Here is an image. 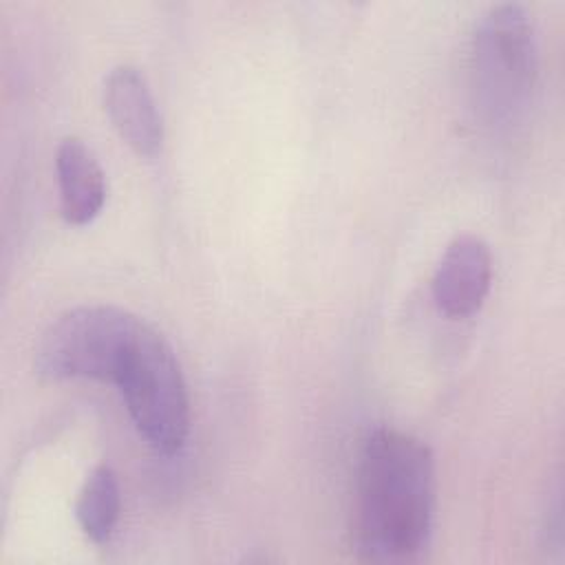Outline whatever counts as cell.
Masks as SVG:
<instances>
[{
    "mask_svg": "<svg viewBox=\"0 0 565 565\" xmlns=\"http://www.w3.org/2000/svg\"><path fill=\"white\" fill-rule=\"evenodd\" d=\"M355 545L382 563L419 556L433 534L435 459L430 448L397 428H377L358 463Z\"/></svg>",
    "mask_w": 565,
    "mask_h": 565,
    "instance_id": "1",
    "label": "cell"
},
{
    "mask_svg": "<svg viewBox=\"0 0 565 565\" xmlns=\"http://www.w3.org/2000/svg\"><path fill=\"white\" fill-rule=\"evenodd\" d=\"M121 512V494L115 472L108 466H97L84 481L77 503L75 516L82 532L95 541L106 543L119 521Z\"/></svg>",
    "mask_w": 565,
    "mask_h": 565,
    "instance_id": "8",
    "label": "cell"
},
{
    "mask_svg": "<svg viewBox=\"0 0 565 565\" xmlns=\"http://www.w3.org/2000/svg\"><path fill=\"white\" fill-rule=\"evenodd\" d=\"M117 384L139 435L161 455L183 448L190 430V402L181 364L168 340L143 322L128 347Z\"/></svg>",
    "mask_w": 565,
    "mask_h": 565,
    "instance_id": "3",
    "label": "cell"
},
{
    "mask_svg": "<svg viewBox=\"0 0 565 565\" xmlns=\"http://www.w3.org/2000/svg\"><path fill=\"white\" fill-rule=\"evenodd\" d=\"M539 46L532 18L521 4L490 7L475 26L470 88L475 108L488 124H510L532 99Z\"/></svg>",
    "mask_w": 565,
    "mask_h": 565,
    "instance_id": "2",
    "label": "cell"
},
{
    "mask_svg": "<svg viewBox=\"0 0 565 565\" xmlns=\"http://www.w3.org/2000/svg\"><path fill=\"white\" fill-rule=\"evenodd\" d=\"M62 216L73 225L90 223L104 207L106 179L93 150L77 137H66L55 154Z\"/></svg>",
    "mask_w": 565,
    "mask_h": 565,
    "instance_id": "7",
    "label": "cell"
},
{
    "mask_svg": "<svg viewBox=\"0 0 565 565\" xmlns=\"http://www.w3.org/2000/svg\"><path fill=\"white\" fill-rule=\"evenodd\" d=\"M104 106L119 137L143 157H154L163 143V121L146 75L119 64L104 77Z\"/></svg>",
    "mask_w": 565,
    "mask_h": 565,
    "instance_id": "5",
    "label": "cell"
},
{
    "mask_svg": "<svg viewBox=\"0 0 565 565\" xmlns=\"http://www.w3.org/2000/svg\"><path fill=\"white\" fill-rule=\"evenodd\" d=\"M492 278V258L483 238L457 236L444 252L433 276V298L452 318H466L483 305Z\"/></svg>",
    "mask_w": 565,
    "mask_h": 565,
    "instance_id": "6",
    "label": "cell"
},
{
    "mask_svg": "<svg viewBox=\"0 0 565 565\" xmlns=\"http://www.w3.org/2000/svg\"><path fill=\"white\" fill-rule=\"evenodd\" d=\"M143 320L115 305H82L60 313L35 344V369L51 380H102L115 373Z\"/></svg>",
    "mask_w": 565,
    "mask_h": 565,
    "instance_id": "4",
    "label": "cell"
}]
</instances>
